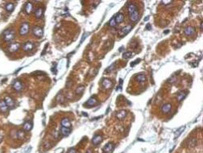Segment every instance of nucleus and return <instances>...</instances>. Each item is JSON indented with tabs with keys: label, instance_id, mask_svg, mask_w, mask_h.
Segmentation results:
<instances>
[{
	"label": "nucleus",
	"instance_id": "obj_11",
	"mask_svg": "<svg viewBox=\"0 0 203 153\" xmlns=\"http://www.w3.org/2000/svg\"><path fill=\"white\" fill-rule=\"evenodd\" d=\"M35 45L32 42H27L25 43L23 45V49L25 51V52H29V51L32 50L34 48Z\"/></svg>",
	"mask_w": 203,
	"mask_h": 153
},
{
	"label": "nucleus",
	"instance_id": "obj_23",
	"mask_svg": "<svg viewBox=\"0 0 203 153\" xmlns=\"http://www.w3.org/2000/svg\"><path fill=\"white\" fill-rule=\"evenodd\" d=\"M23 130L26 131H29L32 129V123L31 122H26V123L23 124Z\"/></svg>",
	"mask_w": 203,
	"mask_h": 153
},
{
	"label": "nucleus",
	"instance_id": "obj_32",
	"mask_svg": "<svg viewBox=\"0 0 203 153\" xmlns=\"http://www.w3.org/2000/svg\"><path fill=\"white\" fill-rule=\"evenodd\" d=\"M24 137V133L22 131H19L17 132V138L18 139H23Z\"/></svg>",
	"mask_w": 203,
	"mask_h": 153
},
{
	"label": "nucleus",
	"instance_id": "obj_37",
	"mask_svg": "<svg viewBox=\"0 0 203 153\" xmlns=\"http://www.w3.org/2000/svg\"><path fill=\"white\" fill-rule=\"evenodd\" d=\"M201 30L202 31V23H201Z\"/></svg>",
	"mask_w": 203,
	"mask_h": 153
},
{
	"label": "nucleus",
	"instance_id": "obj_30",
	"mask_svg": "<svg viewBox=\"0 0 203 153\" xmlns=\"http://www.w3.org/2000/svg\"><path fill=\"white\" fill-rule=\"evenodd\" d=\"M185 129V127H181V128H180V129H178V131H176V133H175V138H177V137L179 136V135H180V134L181 133H182V131H184Z\"/></svg>",
	"mask_w": 203,
	"mask_h": 153
},
{
	"label": "nucleus",
	"instance_id": "obj_14",
	"mask_svg": "<svg viewBox=\"0 0 203 153\" xmlns=\"http://www.w3.org/2000/svg\"><path fill=\"white\" fill-rule=\"evenodd\" d=\"M127 113L126 110H119L118 112L116 113L115 116L117 117V119H120V120H122V119H123L125 117L127 116Z\"/></svg>",
	"mask_w": 203,
	"mask_h": 153
},
{
	"label": "nucleus",
	"instance_id": "obj_7",
	"mask_svg": "<svg viewBox=\"0 0 203 153\" xmlns=\"http://www.w3.org/2000/svg\"><path fill=\"white\" fill-rule=\"evenodd\" d=\"M24 11L27 15H30L33 11V5L31 2H28L24 6Z\"/></svg>",
	"mask_w": 203,
	"mask_h": 153
},
{
	"label": "nucleus",
	"instance_id": "obj_8",
	"mask_svg": "<svg viewBox=\"0 0 203 153\" xmlns=\"http://www.w3.org/2000/svg\"><path fill=\"white\" fill-rule=\"evenodd\" d=\"M13 89H14L15 91H21L23 89V84L22 82L19 80H16V81H14L13 83Z\"/></svg>",
	"mask_w": 203,
	"mask_h": 153
},
{
	"label": "nucleus",
	"instance_id": "obj_22",
	"mask_svg": "<svg viewBox=\"0 0 203 153\" xmlns=\"http://www.w3.org/2000/svg\"><path fill=\"white\" fill-rule=\"evenodd\" d=\"M60 132H61V134L63 135H65V136H68V135L70 134V132H71V129L62 127L61 129H60Z\"/></svg>",
	"mask_w": 203,
	"mask_h": 153
},
{
	"label": "nucleus",
	"instance_id": "obj_31",
	"mask_svg": "<svg viewBox=\"0 0 203 153\" xmlns=\"http://www.w3.org/2000/svg\"><path fill=\"white\" fill-rule=\"evenodd\" d=\"M131 55H132L131 52H124V53L123 54V59H128V58H130L131 56Z\"/></svg>",
	"mask_w": 203,
	"mask_h": 153
},
{
	"label": "nucleus",
	"instance_id": "obj_24",
	"mask_svg": "<svg viewBox=\"0 0 203 153\" xmlns=\"http://www.w3.org/2000/svg\"><path fill=\"white\" fill-rule=\"evenodd\" d=\"M123 19H124V17H123V15L122 13H118V14H117L116 18H115L116 23H122L123 21Z\"/></svg>",
	"mask_w": 203,
	"mask_h": 153
},
{
	"label": "nucleus",
	"instance_id": "obj_18",
	"mask_svg": "<svg viewBox=\"0 0 203 153\" xmlns=\"http://www.w3.org/2000/svg\"><path fill=\"white\" fill-rule=\"evenodd\" d=\"M171 109H172L171 103H166L161 107V110H162V111H163V113H165V114L169 113V111L171 110Z\"/></svg>",
	"mask_w": 203,
	"mask_h": 153
},
{
	"label": "nucleus",
	"instance_id": "obj_20",
	"mask_svg": "<svg viewBox=\"0 0 203 153\" xmlns=\"http://www.w3.org/2000/svg\"><path fill=\"white\" fill-rule=\"evenodd\" d=\"M43 13H44V10H43V8L42 7H39V8H37L36 11H35V16H36L37 19H40L42 17Z\"/></svg>",
	"mask_w": 203,
	"mask_h": 153
},
{
	"label": "nucleus",
	"instance_id": "obj_39",
	"mask_svg": "<svg viewBox=\"0 0 203 153\" xmlns=\"http://www.w3.org/2000/svg\"><path fill=\"white\" fill-rule=\"evenodd\" d=\"M1 139H2V137H1V136H0V141H1Z\"/></svg>",
	"mask_w": 203,
	"mask_h": 153
},
{
	"label": "nucleus",
	"instance_id": "obj_36",
	"mask_svg": "<svg viewBox=\"0 0 203 153\" xmlns=\"http://www.w3.org/2000/svg\"><path fill=\"white\" fill-rule=\"evenodd\" d=\"M86 153H92V150H88Z\"/></svg>",
	"mask_w": 203,
	"mask_h": 153
},
{
	"label": "nucleus",
	"instance_id": "obj_3",
	"mask_svg": "<svg viewBox=\"0 0 203 153\" xmlns=\"http://www.w3.org/2000/svg\"><path fill=\"white\" fill-rule=\"evenodd\" d=\"M32 32H33V34H34L36 37H38V38L42 37L43 35H44V31H43V29L41 28V27H39V26H35L34 27H33Z\"/></svg>",
	"mask_w": 203,
	"mask_h": 153
},
{
	"label": "nucleus",
	"instance_id": "obj_13",
	"mask_svg": "<svg viewBox=\"0 0 203 153\" xmlns=\"http://www.w3.org/2000/svg\"><path fill=\"white\" fill-rule=\"evenodd\" d=\"M102 135H95V136L92 139V143L94 145L100 144L102 143Z\"/></svg>",
	"mask_w": 203,
	"mask_h": 153
},
{
	"label": "nucleus",
	"instance_id": "obj_1",
	"mask_svg": "<svg viewBox=\"0 0 203 153\" xmlns=\"http://www.w3.org/2000/svg\"><path fill=\"white\" fill-rule=\"evenodd\" d=\"M3 38L6 42H10L15 39V32L12 29H7L3 33Z\"/></svg>",
	"mask_w": 203,
	"mask_h": 153
},
{
	"label": "nucleus",
	"instance_id": "obj_34",
	"mask_svg": "<svg viewBox=\"0 0 203 153\" xmlns=\"http://www.w3.org/2000/svg\"><path fill=\"white\" fill-rule=\"evenodd\" d=\"M68 153H77V152L75 148H70L69 150L68 151Z\"/></svg>",
	"mask_w": 203,
	"mask_h": 153
},
{
	"label": "nucleus",
	"instance_id": "obj_21",
	"mask_svg": "<svg viewBox=\"0 0 203 153\" xmlns=\"http://www.w3.org/2000/svg\"><path fill=\"white\" fill-rule=\"evenodd\" d=\"M135 11H137V7L134 4V3H130L128 5V13H129V15H131L132 13H134Z\"/></svg>",
	"mask_w": 203,
	"mask_h": 153
},
{
	"label": "nucleus",
	"instance_id": "obj_9",
	"mask_svg": "<svg viewBox=\"0 0 203 153\" xmlns=\"http://www.w3.org/2000/svg\"><path fill=\"white\" fill-rule=\"evenodd\" d=\"M19 48H20V44L19 43H13V44H10L8 50L10 52H15L16 51H18Z\"/></svg>",
	"mask_w": 203,
	"mask_h": 153
},
{
	"label": "nucleus",
	"instance_id": "obj_38",
	"mask_svg": "<svg viewBox=\"0 0 203 153\" xmlns=\"http://www.w3.org/2000/svg\"><path fill=\"white\" fill-rule=\"evenodd\" d=\"M169 30H166V31H165V34H166V33H169Z\"/></svg>",
	"mask_w": 203,
	"mask_h": 153
},
{
	"label": "nucleus",
	"instance_id": "obj_26",
	"mask_svg": "<svg viewBox=\"0 0 203 153\" xmlns=\"http://www.w3.org/2000/svg\"><path fill=\"white\" fill-rule=\"evenodd\" d=\"M136 80L139 82H144L146 81V76L144 74H139L136 76Z\"/></svg>",
	"mask_w": 203,
	"mask_h": 153
},
{
	"label": "nucleus",
	"instance_id": "obj_29",
	"mask_svg": "<svg viewBox=\"0 0 203 153\" xmlns=\"http://www.w3.org/2000/svg\"><path fill=\"white\" fill-rule=\"evenodd\" d=\"M109 25H110V27H115L117 25V23L115 21V18H114V17H113V18L110 20V22H109Z\"/></svg>",
	"mask_w": 203,
	"mask_h": 153
},
{
	"label": "nucleus",
	"instance_id": "obj_6",
	"mask_svg": "<svg viewBox=\"0 0 203 153\" xmlns=\"http://www.w3.org/2000/svg\"><path fill=\"white\" fill-rule=\"evenodd\" d=\"M102 86L104 89H109L113 86V82L111 81L110 79H108V78H105L102 81Z\"/></svg>",
	"mask_w": 203,
	"mask_h": 153
},
{
	"label": "nucleus",
	"instance_id": "obj_2",
	"mask_svg": "<svg viewBox=\"0 0 203 153\" xmlns=\"http://www.w3.org/2000/svg\"><path fill=\"white\" fill-rule=\"evenodd\" d=\"M29 29H30V26L28 23H24L21 25L20 29H19V34L21 36H25L27 35L29 32Z\"/></svg>",
	"mask_w": 203,
	"mask_h": 153
},
{
	"label": "nucleus",
	"instance_id": "obj_10",
	"mask_svg": "<svg viewBox=\"0 0 203 153\" xmlns=\"http://www.w3.org/2000/svg\"><path fill=\"white\" fill-rule=\"evenodd\" d=\"M4 101H5L6 104H7V106H8V108H9V107H10V108H12V107L15 106V101L12 98H11V97H9V96L5 97Z\"/></svg>",
	"mask_w": 203,
	"mask_h": 153
},
{
	"label": "nucleus",
	"instance_id": "obj_27",
	"mask_svg": "<svg viewBox=\"0 0 203 153\" xmlns=\"http://www.w3.org/2000/svg\"><path fill=\"white\" fill-rule=\"evenodd\" d=\"M6 9H7V11H8V12H11V11H13V10H14L15 8V6L13 3H7L5 6Z\"/></svg>",
	"mask_w": 203,
	"mask_h": 153
},
{
	"label": "nucleus",
	"instance_id": "obj_28",
	"mask_svg": "<svg viewBox=\"0 0 203 153\" xmlns=\"http://www.w3.org/2000/svg\"><path fill=\"white\" fill-rule=\"evenodd\" d=\"M84 89H85V86L84 85H80L78 86V87L76 89V94H77V95H80L81 94L83 93Z\"/></svg>",
	"mask_w": 203,
	"mask_h": 153
},
{
	"label": "nucleus",
	"instance_id": "obj_5",
	"mask_svg": "<svg viewBox=\"0 0 203 153\" xmlns=\"http://www.w3.org/2000/svg\"><path fill=\"white\" fill-rule=\"evenodd\" d=\"M114 148V145L112 143H108L103 148V153H112Z\"/></svg>",
	"mask_w": 203,
	"mask_h": 153
},
{
	"label": "nucleus",
	"instance_id": "obj_12",
	"mask_svg": "<svg viewBox=\"0 0 203 153\" xmlns=\"http://www.w3.org/2000/svg\"><path fill=\"white\" fill-rule=\"evenodd\" d=\"M129 16H130L131 21H132V22H137L139 20V19H140V14H139L138 10L135 11L134 13H132L131 15H130Z\"/></svg>",
	"mask_w": 203,
	"mask_h": 153
},
{
	"label": "nucleus",
	"instance_id": "obj_35",
	"mask_svg": "<svg viewBox=\"0 0 203 153\" xmlns=\"http://www.w3.org/2000/svg\"><path fill=\"white\" fill-rule=\"evenodd\" d=\"M140 59H137V60H135V61H133L131 64V67H132V66H134L135 64H136L138 63V62H140Z\"/></svg>",
	"mask_w": 203,
	"mask_h": 153
},
{
	"label": "nucleus",
	"instance_id": "obj_15",
	"mask_svg": "<svg viewBox=\"0 0 203 153\" xmlns=\"http://www.w3.org/2000/svg\"><path fill=\"white\" fill-rule=\"evenodd\" d=\"M60 123H61V126L64 127H67V128H70L71 127V123H70L69 119L68 118H65V119H62Z\"/></svg>",
	"mask_w": 203,
	"mask_h": 153
},
{
	"label": "nucleus",
	"instance_id": "obj_16",
	"mask_svg": "<svg viewBox=\"0 0 203 153\" xmlns=\"http://www.w3.org/2000/svg\"><path fill=\"white\" fill-rule=\"evenodd\" d=\"M194 32H195V28L193 27H191V26L187 27L185 29V33L186 36H192Z\"/></svg>",
	"mask_w": 203,
	"mask_h": 153
},
{
	"label": "nucleus",
	"instance_id": "obj_19",
	"mask_svg": "<svg viewBox=\"0 0 203 153\" xmlns=\"http://www.w3.org/2000/svg\"><path fill=\"white\" fill-rule=\"evenodd\" d=\"M96 103H97V99L95 98L94 97H91L86 102L85 105L89 106H93L96 105Z\"/></svg>",
	"mask_w": 203,
	"mask_h": 153
},
{
	"label": "nucleus",
	"instance_id": "obj_4",
	"mask_svg": "<svg viewBox=\"0 0 203 153\" xmlns=\"http://www.w3.org/2000/svg\"><path fill=\"white\" fill-rule=\"evenodd\" d=\"M132 29V25H127V26L124 27L122 30L120 31L119 32V36L121 37H123L125 36L126 35H127L128 33L131 32V30Z\"/></svg>",
	"mask_w": 203,
	"mask_h": 153
},
{
	"label": "nucleus",
	"instance_id": "obj_17",
	"mask_svg": "<svg viewBox=\"0 0 203 153\" xmlns=\"http://www.w3.org/2000/svg\"><path fill=\"white\" fill-rule=\"evenodd\" d=\"M7 110H8V106H7L4 100H0V110L5 113L7 111Z\"/></svg>",
	"mask_w": 203,
	"mask_h": 153
},
{
	"label": "nucleus",
	"instance_id": "obj_33",
	"mask_svg": "<svg viewBox=\"0 0 203 153\" xmlns=\"http://www.w3.org/2000/svg\"><path fill=\"white\" fill-rule=\"evenodd\" d=\"M161 3H163L165 6H167V5H169V4H170V3H173V1H172V0H169V1H165V0H164V1H162Z\"/></svg>",
	"mask_w": 203,
	"mask_h": 153
},
{
	"label": "nucleus",
	"instance_id": "obj_25",
	"mask_svg": "<svg viewBox=\"0 0 203 153\" xmlns=\"http://www.w3.org/2000/svg\"><path fill=\"white\" fill-rule=\"evenodd\" d=\"M185 97H186V93L185 92H180V93L177 94V100L179 102L182 101Z\"/></svg>",
	"mask_w": 203,
	"mask_h": 153
}]
</instances>
